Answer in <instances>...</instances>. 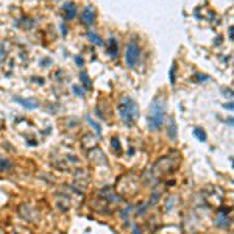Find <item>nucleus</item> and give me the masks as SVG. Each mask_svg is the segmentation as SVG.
<instances>
[{
    "instance_id": "nucleus-1",
    "label": "nucleus",
    "mask_w": 234,
    "mask_h": 234,
    "mask_svg": "<svg viewBox=\"0 0 234 234\" xmlns=\"http://www.w3.org/2000/svg\"><path fill=\"white\" fill-rule=\"evenodd\" d=\"M166 109H167V105H166V100H164V99L156 97L151 102L148 119H147L148 128L151 131H156V130H159L164 125V122H166Z\"/></svg>"
},
{
    "instance_id": "nucleus-2",
    "label": "nucleus",
    "mask_w": 234,
    "mask_h": 234,
    "mask_svg": "<svg viewBox=\"0 0 234 234\" xmlns=\"http://www.w3.org/2000/svg\"><path fill=\"white\" fill-rule=\"evenodd\" d=\"M117 111H119V115H120V120L127 125H131L139 115V108H137V103L130 99V97H123L122 102L117 106Z\"/></svg>"
},
{
    "instance_id": "nucleus-3",
    "label": "nucleus",
    "mask_w": 234,
    "mask_h": 234,
    "mask_svg": "<svg viewBox=\"0 0 234 234\" xmlns=\"http://www.w3.org/2000/svg\"><path fill=\"white\" fill-rule=\"evenodd\" d=\"M140 59V47L136 41H130L125 47V64L130 69H134Z\"/></svg>"
},
{
    "instance_id": "nucleus-4",
    "label": "nucleus",
    "mask_w": 234,
    "mask_h": 234,
    "mask_svg": "<svg viewBox=\"0 0 234 234\" xmlns=\"http://www.w3.org/2000/svg\"><path fill=\"white\" fill-rule=\"evenodd\" d=\"M81 22L86 23V25H92L95 22V10L92 6H86L81 13Z\"/></svg>"
},
{
    "instance_id": "nucleus-5",
    "label": "nucleus",
    "mask_w": 234,
    "mask_h": 234,
    "mask_svg": "<svg viewBox=\"0 0 234 234\" xmlns=\"http://www.w3.org/2000/svg\"><path fill=\"white\" fill-rule=\"evenodd\" d=\"M106 52H108L109 58H117V56H119V44H117V39H115V38L111 36V38L108 39Z\"/></svg>"
},
{
    "instance_id": "nucleus-6",
    "label": "nucleus",
    "mask_w": 234,
    "mask_h": 234,
    "mask_svg": "<svg viewBox=\"0 0 234 234\" xmlns=\"http://www.w3.org/2000/svg\"><path fill=\"white\" fill-rule=\"evenodd\" d=\"M77 13H78V10H77L75 3L67 2V3L64 5V17H66V20H72V19H75V17H77Z\"/></svg>"
},
{
    "instance_id": "nucleus-7",
    "label": "nucleus",
    "mask_w": 234,
    "mask_h": 234,
    "mask_svg": "<svg viewBox=\"0 0 234 234\" xmlns=\"http://www.w3.org/2000/svg\"><path fill=\"white\" fill-rule=\"evenodd\" d=\"M14 100L19 102V103H22L25 108H30V109H34V108L38 106V103H36L34 100H27V99H22V97H16Z\"/></svg>"
},
{
    "instance_id": "nucleus-8",
    "label": "nucleus",
    "mask_w": 234,
    "mask_h": 234,
    "mask_svg": "<svg viewBox=\"0 0 234 234\" xmlns=\"http://www.w3.org/2000/svg\"><path fill=\"white\" fill-rule=\"evenodd\" d=\"M13 169V162L0 156V172H10Z\"/></svg>"
},
{
    "instance_id": "nucleus-9",
    "label": "nucleus",
    "mask_w": 234,
    "mask_h": 234,
    "mask_svg": "<svg viewBox=\"0 0 234 234\" xmlns=\"http://www.w3.org/2000/svg\"><path fill=\"white\" fill-rule=\"evenodd\" d=\"M87 38L91 39V42H94L95 45H103V39L97 34V33H94V31H89L87 33Z\"/></svg>"
},
{
    "instance_id": "nucleus-10",
    "label": "nucleus",
    "mask_w": 234,
    "mask_h": 234,
    "mask_svg": "<svg viewBox=\"0 0 234 234\" xmlns=\"http://www.w3.org/2000/svg\"><path fill=\"white\" fill-rule=\"evenodd\" d=\"M194 134L201 140V142H204V140H206V133H204L201 128H195V130H194Z\"/></svg>"
},
{
    "instance_id": "nucleus-11",
    "label": "nucleus",
    "mask_w": 234,
    "mask_h": 234,
    "mask_svg": "<svg viewBox=\"0 0 234 234\" xmlns=\"http://www.w3.org/2000/svg\"><path fill=\"white\" fill-rule=\"evenodd\" d=\"M80 77H81V81H83L84 87H86V89H91V81H89L87 74H86V72H81V74H80Z\"/></svg>"
},
{
    "instance_id": "nucleus-12",
    "label": "nucleus",
    "mask_w": 234,
    "mask_h": 234,
    "mask_svg": "<svg viewBox=\"0 0 234 234\" xmlns=\"http://www.w3.org/2000/svg\"><path fill=\"white\" fill-rule=\"evenodd\" d=\"M112 148L117 150L119 153L122 151V150H120V144H119V139H112Z\"/></svg>"
},
{
    "instance_id": "nucleus-13",
    "label": "nucleus",
    "mask_w": 234,
    "mask_h": 234,
    "mask_svg": "<svg viewBox=\"0 0 234 234\" xmlns=\"http://www.w3.org/2000/svg\"><path fill=\"white\" fill-rule=\"evenodd\" d=\"M170 83L175 84V64H173L172 69H170Z\"/></svg>"
},
{
    "instance_id": "nucleus-14",
    "label": "nucleus",
    "mask_w": 234,
    "mask_h": 234,
    "mask_svg": "<svg viewBox=\"0 0 234 234\" xmlns=\"http://www.w3.org/2000/svg\"><path fill=\"white\" fill-rule=\"evenodd\" d=\"M72 89H74V92L77 94V95H80V97H83V95H84V92L81 91V87H78V86H74Z\"/></svg>"
}]
</instances>
